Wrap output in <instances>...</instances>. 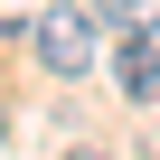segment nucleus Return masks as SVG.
Returning a JSON list of instances; mask_svg holds the SVG:
<instances>
[{"mask_svg": "<svg viewBox=\"0 0 160 160\" xmlns=\"http://www.w3.org/2000/svg\"><path fill=\"white\" fill-rule=\"evenodd\" d=\"M94 10H47L38 19V57H47V75H85L94 66Z\"/></svg>", "mask_w": 160, "mask_h": 160, "instance_id": "nucleus-1", "label": "nucleus"}, {"mask_svg": "<svg viewBox=\"0 0 160 160\" xmlns=\"http://www.w3.org/2000/svg\"><path fill=\"white\" fill-rule=\"evenodd\" d=\"M113 85H122L132 104H160V38H132V47L113 57Z\"/></svg>", "mask_w": 160, "mask_h": 160, "instance_id": "nucleus-2", "label": "nucleus"}, {"mask_svg": "<svg viewBox=\"0 0 160 160\" xmlns=\"http://www.w3.org/2000/svg\"><path fill=\"white\" fill-rule=\"evenodd\" d=\"M94 19L122 28V38H151V28H160V0H94Z\"/></svg>", "mask_w": 160, "mask_h": 160, "instance_id": "nucleus-3", "label": "nucleus"}, {"mask_svg": "<svg viewBox=\"0 0 160 160\" xmlns=\"http://www.w3.org/2000/svg\"><path fill=\"white\" fill-rule=\"evenodd\" d=\"M75 160H104V151H75Z\"/></svg>", "mask_w": 160, "mask_h": 160, "instance_id": "nucleus-4", "label": "nucleus"}]
</instances>
